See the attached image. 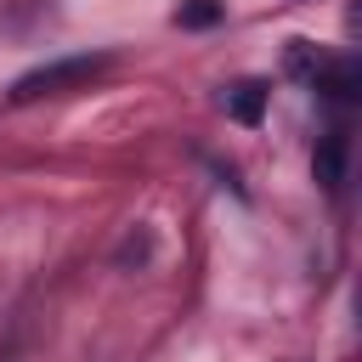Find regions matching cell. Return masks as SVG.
<instances>
[{"label":"cell","instance_id":"4","mask_svg":"<svg viewBox=\"0 0 362 362\" xmlns=\"http://www.w3.org/2000/svg\"><path fill=\"white\" fill-rule=\"evenodd\" d=\"M175 23L181 28H209V23H221V0H181Z\"/></svg>","mask_w":362,"mask_h":362},{"label":"cell","instance_id":"1","mask_svg":"<svg viewBox=\"0 0 362 362\" xmlns=\"http://www.w3.org/2000/svg\"><path fill=\"white\" fill-rule=\"evenodd\" d=\"M102 68H107V57H102V51H90V57H57V62H40V68H28V74L11 85V102L62 96V90H74V85H90Z\"/></svg>","mask_w":362,"mask_h":362},{"label":"cell","instance_id":"3","mask_svg":"<svg viewBox=\"0 0 362 362\" xmlns=\"http://www.w3.org/2000/svg\"><path fill=\"white\" fill-rule=\"evenodd\" d=\"M260 107H266V85L243 79V85H232V90H226V113H232V119L255 124V119H260Z\"/></svg>","mask_w":362,"mask_h":362},{"label":"cell","instance_id":"5","mask_svg":"<svg viewBox=\"0 0 362 362\" xmlns=\"http://www.w3.org/2000/svg\"><path fill=\"white\" fill-rule=\"evenodd\" d=\"M317 181H322L328 192L339 187V136H328V141H322V153H317Z\"/></svg>","mask_w":362,"mask_h":362},{"label":"cell","instance_id":"2","mask_svg":"<svg viewBox=\"0 0 362 362\" xmlns=\"http://www.w3.org/2000/svg\"><path fill=\"white\" fill-rule=\"evenodd\" d=\"M288 62H294V74H305L311 90H322V96H334V102H362V57H311V51L294 40Z\"/></svg>","mask_w":362,"mask_h":362}]
</instances>
